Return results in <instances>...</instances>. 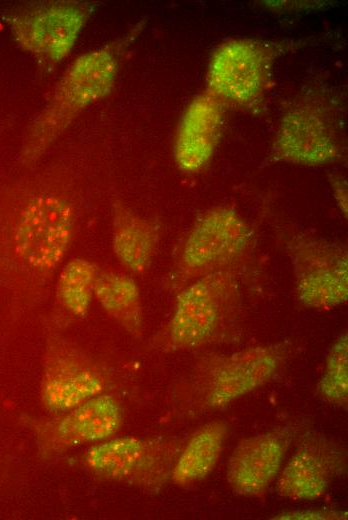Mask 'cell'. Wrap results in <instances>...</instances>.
I'll use <instances>...</instances> for the list:
<instances>
[{"label": "cell", "instance_id": "6da1fadb", "mask_svg": "<svg viewBox=\"0 0 348 520\" xmlns=\"http://www.w3.org/2000/svg\"><path fill=\"white\" fill-rule=\"evenodd\" d=\"M119 66L116 45L85 52L70 64L31 128L22 153L25 163L38 160L82 111L111 92Z\"/></svg>", "mask_w": 348, "mask_h": 520}, {"label": "cell", "instance_id": "7a4b0ae2", "mask_svg": "<svg viewBox=\"0 0 348 520\" xmlns=\"http://www.w3.org/2000/svg\"><path fill=\"white\" fill-rule=\"evenodd\" d=\"M236 266L200 276L182 287L166 328L168 345L187 350L218 341L239 306Z\"/></svg>", "mask_w": 348, "mask_h": 520}, {"label": "cell", "instance_id": "3957f363", "mask_svg": "<svg viewBox=\"0 0 348 520\" xmlns=\"http://www.w3.org/2000/svg\"><path fill=\"white\" fill-rule=\"evenodd\" d=\"M75 230L76 213L68 198L38 194L17 217L11 236L13 253L29 273L47 278L65 259Z\"/></svg>", "mask_w": 348, "mask_h": 520}, {"label": "cell", "instance_id": "277c9868", "mask_svg": "<svg viewBox=\"0 0 348 520\" xmlns=\"http://www.w3.org/2000/svg\"><path fill=\"white\" fill-rule=\"evenodd\" d=\"M253 238L252 227L234 207L219 205L204 211L183 241L172 284L183 287L205 274L236 266Z\"/></svg>", "mask_w": 348, "mask_h": 520}, {"label": "cell", "instance_id": "5b68a950", "mask_svg": "<svg viewBox=\"0 0 348 520\" xmlns=\"http://www.w3.org/2000/svg\"><path fill=\"white\" fill-rule=\"evenodd\" d=\"M291 44L235 38L212 53L206 83L224 105L257 109L271 86L272 68Z\"/></svg>", "mask_w": 348, "mask_h": 520}, {"label": "cell", "instance_id": "8992f818", "mask_svg": "<svg viewBox=\"0 0 348 520\" xmlns=\"http://www.w3.org/2000/svg\"><path fill=\"white\" fill-rule=\"evenodd\" d=\"M298 301L307 308L329 310L348 300V253L344 244L305 234L284 241Z\"/></svg>", "mask_w": 348, "mask_h": 520}, {"label": "cell", "instance_id": "52a82bcc", "mask_svg": "<svg viewBox=\"0 0 348 520\" xmlns=\"http://www.w3.org/2000/svg\"><path fill=\"white\" fill-rule=\"evenodd\" d=\"M181 449L173 441L120 437L92 447L85 463L101 478L158 490L171 479Z\"/></svg>", "mask_w": 348, "mask_h": 520}, {"label": "cell", "instance_id": "ba28073f", "mask_svg": "<svg viewBox=\"0 0 348 520\" xmlns=\"http://www.w3.org/2000/svg\"><path fill=\"white\" fill-rule=\"evenodd\" d=\"M90 13L86 2H45L12 18L11 29L25 50L52 66L70 54Z\"/></svg>", "mask_w": 348, "mask_h": 520}, {"label": "cell", "instance_id": "9c48e42d", "mask_svg": "<svg viewBox=\"0 0 348 520\" xmlns=\"http://www.w3.org/2000/svg\"><path fill=\"white\" fill-rule=\"evenodd\" d=\"M285 356L283 344H269L210 358L206 362V405L219 409L260 388L270 381Z\"/></svg>", "mask_w": 348, "mask_h": 520}, {"label": "cell", "instance_id": "30bf717a", "mask_svg": "<svg viewBox=\"0 0 348 520\" xmlns=\"http://www.w3.org/2000/svg\"><path fill=\"white\" fill-rule=\"evenodd\" d=\"M339 157L335 129L320 107L302 103L287 110L272 144L271 161L321 166Z\"/></svg>", "mask_w": 348, "mask_h": 520}, {"label": "cell", "instance_id": "8fae6325", "mask_svg": "<svg viewBox=\"0 0 348 520\" xmlns=\"http://www.w3.org/2000/svg\"><path fill=\"white\" fill-rule=\"evenodd\" d=\"M103 388L101 373L83 354L62 341L49 344L41 386L46 408L71 410L97 396Z\"/></svg>", "mask_w": 348, "mask_h": 520}, {"label": "cell", "instance_id": "7c38bea8", "mask_svg": "<svg viewBox=\"0 0 348 520\" xmlns=\"http://www.w3.org/2000/svg\"><path fill=\"white\" fill-rule=\"evenodd\" d=\"M224 108L219 99L204 91L184 110L173 144V157L182 172L196 174L209 165L222 134Z\"/></svg>", "mask_w": 348, "mask_h": 520}, {"label": "cell", "instance_id": "4fadbf2b", "mask_svg": "<svg viewBox=\"0 0 348 520\" xmlns=\"http://www.w3.org/2000/svg\"><path fill=\"white\" fill-rule=\"evenodd\" d=\"M121 423L119 403L111 396L97 395L39 427L37 437L45 454H55L83 443L108 439Z\"/></svg>", "mask_w": 348, "mask_h": 520}, {"label": "cell", "instance_id": "5bb4252c", "mask_svg": "<svg viewBox=\"0 0 348 520\" xmlns=\"http://www.w3.org/2000/svg\"><path fill=\"white\" fill-rule=\"evenodd\" d=\"M285 451L286 442L278 432L242 439L228 459V484L240 495H262L278 476Z\"/></svg>", "mask_w": 348, "mask_h": 520}, {"label": "cell", "instance_id": "9a60e30c", "mask_svg": "<svg viewBox=\"0 0 348 520\" xmlns=\"http://www.w3.org/2000/svg\"><path fill=\"white\" fill-rule=\"evenodd\" d=\"M341 461L339 454L324 444L306 443L279 472L276 491L296 501L319 499L326 493Z\"/></svg>", "mask_w": 348, "mask_h": 520}, {"label": "cell", "instance_id": "2e32d148", "mask_svg": "<svg viewBox=\"0 0 348 520\" xmlns=\"http://www.w3.org/2000/svg\"><path fill=\"white\" fill-rule=\"evenodd\" d=\"M161 236L157 220L144 217L121 201L112 204V249L119 263L130 273H146Z\"/></svg>", "mask_w": 348, "mask_h": 520}, {"label": "cell", "instance_id": "e0dca14e", "mask_svg": "<svg viewBox=\"0 0 348 520\" xmlns=\"http://www.w3.org/2000/svg\"><path fill=\"white\" fill-rule=\"evenodd\" d=\"M93 296L104 311L129 335L141 338L143 334V306L140 288L127 274L99 269Z\"/></svg>", "mask_w": 348, "mask_h": 520}, {"label": "cell", "instance_id": "ac0fdd59", "mask_svg": "<svg viewBox=\"0 0 348 520\" xmlns=\"http://www.w3.org/2000/svg\"><path fill=\"white\" fill-rule=\"evenodd\" d=\"M228 425L222 420L205 424L181 449L171 472V480L185 486L205 479L222 453Z\"/></svg>", "mask_w": 348, "mask_h": 520}, {"label": "cell", "instance_id": "d6986e66", "mask_svg": "<svg viewBox=\"0 0 348 520\" xmlns=\"http://www.w3.org/2000/svg\"><path fill=\"white\" fill-rule=\"evenodd\" d=\"M100 267L84 258H74L61 269L56 295L61 306L76 318H85L93 297V287Z\"/></svg>", "mask_w": 348, "mask_h": 520}, {"label": "cell", "instance_id": "ffe728a7", "mask_svg": "<svg viewBox=\"0 0 348 520\" xmlns=\"http://www.w3.org/2000/svg\"><path fill=\"white\" fill-rule=\"evenodd\" d=\"M319 390L328 402L344 406L348 401V337L343 333L333 343L326 357Z\"/></svg>", "mask_w": 348, "mask_h": 520}, {"label": "cell", "instance_id": "44dd1931", "mask_svg": "<svg viewBox=\"0 0 348 520\" xmlns=\"http://www.w3.org/2000/svg\"><path fill=\"white\" fill-rule=\"evenodd\" d=\"M347 512L334 509H308L286 511L277 514L273 519L281 520H343L347 519Z\"/></svg>", "mask_w": 348, "mask_h": 520}, {"label": "cell", "instance_id": "7402d4cb", "mask_svg": "<svg viewBox=\"0 0 348 520\" xmlns=\"http://www.w3.org/2000/svg\"><path fill=\"white\" fill-rule=\"evenodd\" d=\"M333 195L341 213L347 217V183L343 177L333 176L330 178Z\"/></svg>", "mask_w": 348, "mask_h": 520}]
</instances>
